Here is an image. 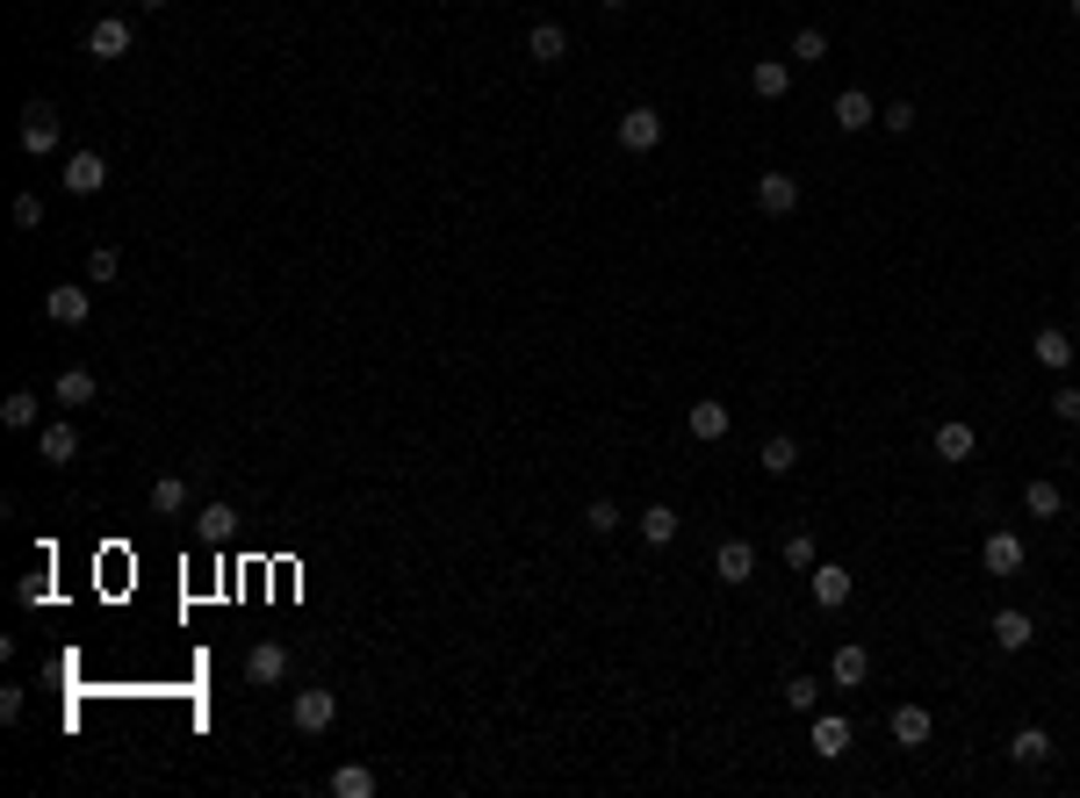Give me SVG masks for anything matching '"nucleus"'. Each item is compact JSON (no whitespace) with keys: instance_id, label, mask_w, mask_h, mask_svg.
I'll return each instance as SVG.
<instances>
[{"instance_id":"nucleus-1","label":"nucleus","mask_w":1080,"mask_h":798,"mask_svg":"<svg viewBox=\"0 0 1080 798\" xmlns=\"http://www.w3.org/2000/svg\"><path fill=\"white\" fill-rule=\"evenodd\" d=\"M58 137H66L58 109H51V101H29V109H22V151H29V159H51Z\"/></svg>"},{"instance_id":"nucleus-2","label":"nucleus","mask_w":1080,"mask_h":798,"mask_svg":"<svg viewBox=\"0 0 1080 798\" xmlns=\"http://www.w3.org/2000/svg\"><path fill=\"white\" fill-rule=\"evenodd\" d=\"M87 310H95V296H87V288H72V281L43 288V317H51L58 331H80V325H87Z\"/></svg>"},{"instance_id":"nucleus-3","label":"nucleus","mask_w":1080,"mask_h":798,"mask_svg":"<svg viewBox=\"0 0 1080 798\" xmlns=\"http://www.w3.org/2000/svg\"><path fill=\"white\" fill-rule=\"evenodd\" d=\"M288 719H296V734H331V719H339V690H296Z\"/></svg>"},{"instance_id":"nucleus-4","label":"nucleus","mask_w":1080,"mask_h":798,"mask_svg":"<svg viewBox=\"0 0 1080 798\" xmlns=\"http://www.w3.org/2000/svg\"><path fill=\"white\" fill-rule=\"evenodd\" d=\"M656 144H663V116L656 109H627V116H620V151L642 159V151H656Z\"/></svg>"},{"instance_id":"nucleus-5","label":"nucleus","mask_w":1080,"mask_h":798,"mask_svg":"<svg viewBox=\"0 0 1080 798\" xmlns=\"http://www.w3.org/2000/svg\"><path fill=\"white\" fill-rule=\"evenodd\" d=\"M756 209H764V217H793V209H800V180L793 173H756Z\"/></svg>"},{"instance_id":"nucleus-6","label":"nucleus","mask_w":1080,"mask_h":798,"mask_svg":"<svg viewBox=\"0 0 1080 798\" xmlns=\"http://www.w3.org/2000/svg\"><path fill=\"white\" fill-rule=\"evenodd\" d=\"M109 188V159L101 151H72L66 159V194H101Z\"/></svg>"},{"instance_id":"nucleus-7","label":"nucleus","mask_w":1080,"mask_h":798,"mask_svg":"<svg viewBox=\"0 0 1080 798\" xmlns=\"http://www.w3.org/2000/svg\"><path fill=\"white\" fill-rule=\"evenodd\" d=\"M713 576L742 590V582L756 576V547H750V540H721V547H713Z\"/></svg>"},{"instance_id":"nucleus-8","label":"nucleus","mask_w":1080,"mask_h":798,"mask_svg":"<svg viewBox=\"0 0 1080 798\" xmlns=\"http://www.w3.org/2000/svg\"><path fill=\"white\" fill-rule=\"evenodd\" d=\"M980 569H987V576H1015V569H1023V532H987Z\"/></svg>"},{"instance_id":"nucleus-9","label":"nucleus","mask_w":1080,"mask_h":798,"mask_svg":"<svg viewBox=\"0 0 1080 798\" xmlns=\"http://www.w3.org/2000/svg\"><path fill=\"white\" fill-rule=\"evenodd\" d=\"M123 51H130V22H123V14H101V22L87 29V58L109 66V58H123Z\"/></svg>"},{"instance_id":"nucleus-10","label":"nucleus","mask_w":1080,"mask_h":798,"mask_svg":"<svg viewBox=\"0 0 1080 798\" xmlns=\"http://www.w3.org/2000/svg\"><path fill=\"white\" fill-rule=\"evenodd\" d=\"M750 94L756 101H785V94H793V66H785V58H756V66H750Z\"/></svg>"},{"instance_id":"nucleus-11","label":"nucleus","mask_w":1080,"mask_h":798,"mask_svg":"<svg viewBox=\"0 0 1080 798\" xmlns=\"http://www.w3.org/2000/svg\"><path fill=\"white\" fill-rule=\"evenodd\" d=\"M1030 640H1038V626H1030V611L1001 605V611H994V648H1001V655H1023Z\"/></svg>"},{"instance_id":"nucleus-12","label":"nucleus","mask_w":1080,"mask_h":798,"mask_svg":"<svg viewBox=\"0 0 1080 798\" xmlns=\"http://www.w3.org/2000/svg\"><path fill=\"white\" fill-rule=\"evenodd\" d=\"M526 58H534V66H562V58H569V29H562V22H534V29H526Z\"/></svg>"},{"instance_id":"nucleus-13","label":"nucleus","mask_w":1080,"mask_h":798,"mask_svg":"<svg viewBox=\"0 0 1080 798\" xmlns=\"http://www.w3.org/2000/svg\"><path fill=\"white\" fill-rule=\"evenodd\" d=\"M872 122H879V109H872V94H864V87H843V94H835V130H843V137L872 130Z\"/></svg>"},{"instance_id":"nucleus-14","label":"nucleus","mask_w":1080,"mask_h":798,"mask_svg":"<svg viewBox=\"0 0 1080 798\" xmlns=\"http://www.w3.org/2000/svg\"><path fill=\"white\" fill-rule=\"evenodd\" d=\"M864 677H872V655H864L858 640H843V648L829 655V684H835V690H858Z\"/></svg>"},{"instance_id":"nucleus-15","label":"nucleus","mask_w":1080,"mask_h":798,"mask_svg":"<svg viewBox=\"0 0 1080 798\" xmlns=\"http://www.w3.org/2000/svg\"><path fill=\"white\" fill-rule=\"evenodd\" d=\"M886 727H893V741H901V748H922L937 734V719H930V705H893Z\"/></svg>"},{"instance_id":"nucleus-16","label":"nucleus","mask_w":1080,"mask_h":798,"mask_svg":"<svg viewBox=\"0 0 1080 798\" xmlns=\"http://www.w3.org/2000/svg\"><path fill=\"white\" fill-rule=\"evenodd\" d=\"M930 447H937V460H972V453H980V432H972L965 418H944Z\"/></svg>"},{"instance_id":"nucleus-17","label":"nucleus","mask_w":1080,"mask_h":798,"mask_svg":"<svg viewBox=\"0 0 1080 798\" xmlns=\"http://www.w3.org/2000/svg\"><path fill=\"white\" fill-rule=\"evenodd\" d=\"M807 741H814V756H821V762H835V756L850 748V719H835V712H814Z\"/></svg>"},{"instance_id":"nucleus-18","label":"nucleus","mask_w":1080,"mask_h":798,"mask_svg":"<svg viewBox=\"0 0 1080 798\" xmlns=\"http://www.w3.org/2000/svg\"><path fill=\"white\" fill-rule=\"evenodd\" d=\"M814 605L821 611H835V605H850V569H835V561H814Z\"/></svg>"},{"instance_id":"nucleus-19","label":"nucleus","mask_w":1080,"mask_h":798,"mask_svg":"<svg viewBox=\"0 0 1080 798\" xmlns=\"http://www.w3.org/2000/svg\"><path fill=\"white\" fill-rule=\"evenodd\" d=\"M51 396H58V403H66V410H87V403H95V396H101V381L87 375V367H66V375L51 381Z\"/></svg>"},{"instance_id":"nucleus-20","label":"nucleus","mask_w":1080,"mask_h":798,"mask_svg":"<svg viewBox=\"0 0 1080 798\" xmlns=\"http://www.w3.org/2000/svg\"><path fill=\"white\" fill-rule=\"evenodd\" d=\"M72 453H80V432H72V425H43V432H37V460H43V468H66Z\"/></svg>"},{"instance_id":"nucleus-21","label":"nucleus","mask_w":1080,"mask_h":798,"mask_svg":"<svg viewBox=\"0 0 1080 798\" xmlns=\"http://www.w3.org/2000/svg\"><path fill=\"white\" fill-rule=\"evenodd\" d=\"M684 425H692V439H727L735 410H727V403H713V396H698V403H692V418H684Z\"/></svg>"},{"instance_id":"nucleus-22","label":"nucleus","mask_w":1080,"mask_h":798,"mask_svg":"<svg viewBox=\"0 0 1080 798\" xmlns=\"http://www.w3.org/2000/svg\"><path fill=\"white\" fill-rule=\"evenodd\" d=\"M246 677L252 684H281L288 677V648H281V640H260V648L246 655Z\"/></svg>"},{"instance_id":"nucleus-23","label":"nucleus","mask_w":1080,"mask_h":798,"mask_svg":"<svg viewBox=\"0 0 1080 798\" xmlns=\"http://www.w3.org/2000/svg\"><path fill=\"white\" fill-rule=\"evenodd\" d=\"M238 532V511L231 503H202V518H195V540H209V547H224Z\"/></svg>"},{"instance_id":"nucleus-24","label":"nucleus","mask_w":1080,"mask_h":798,"mask_svg":"<svg viewBox=\"0 0 1080 798\" xmlns=\"http://www.w3.org/2000/svg\"><path fill=\"white\" fill-rule=\"evenodd\" d=\"M37 403H43L37 389H8L0 396V425H8V432H29V425H37Z\"/></svg>"},{"instance_id":"nucleus-25","label":"nucleus","mask_w":1080,"mask_h":798,"mask_svg":"<svg viewBox=\"0 0 1080 798\" xmlns=\"http://www.w3.org/2000/svg\"><path fill=\"white\" fill-rule=\"evenodd\" d=\"M1030 352H1038L1044 367H1059V375H1067V367H1073V339H1067V331H1059V325H1044L1038 339H1030Z\"/></svg>"},{"instance_id":"nucleus-26","label":"nucleus","mask_w":1080,"mask_h":798,"mask_svg":"<svg viewBox=\"0 0 1080 798\" xmlns=\"http://www.w3.org/2000/svg\"><path fill=\"white\" fill-rule=\"evenodd\" d=\"M331 798H375V770L368 762H339L331 770Z\"/></svg>"},{"instance_id":"nucleus-27","label":"nucleus","mask_w":1080,"mask_h":798,"mask_svg":"<svg viewBox=\"0 0 1080 798\" xmlns=\"http://www.w3.org/2000/svg\"><path fill=\"white\" fill-rule=\"evenodd\" d=\"M634 526H642V540H648V547H671V540H677V511H671V503H648V511L634 518Z\"/></svg>"},{"instance_id":"nucleus-28","label":"nucleus","mask_w":1080,"mask_h":798,"mask_svg":"<svg viewBox=\"0 0 1080 798\" xmlns=\"http://www.w3.org/2000/svg\"><path fill=\"white\" fill-rule=\"evenodd\" d=\"M1009 756H1015V762H1030V770H1038V762H1052V734H1044V727H1015Z\"/></svg>"},{"instance_id":"nucleus-29","label":"nucleus","mask_w":1080,"mask_h":798,"mask_svg":"<svg viewBox=\"0 0 1080 798\" xmlns=\"http://www.w3.org/2000/svg\"><path fill=\"white\" fill-rule=\"evenodd\" d=\"M151 511L180 518V511H188V482H180V475H159V482H151Z\"/></svg>"},{"instance_id":"nucleus-30","label":"nucleus","mask_w":1080,"mask_h":798,"mask_svg":"<svg viewBox=\"0 0 1080 798\" xmlns=\"http://www.w3.org/2000/svg\"><path fill=\"white\" fill-rule=\"evenodd\" d=\"M1023 511H1030V518H1059V511H1067V497H1059V482H1044V475H1038V482L1023 489Z\"/></svg>"},{"instance_id":"nucleus-31","label":"nucleus","mask_w":1080,"mask_h":798,"mask_svg":"<svg viewBox=\"0 0 1080 798\" xmlns=\"http://www.w3.org/2000/svg\"><path fill=\"white\" fill-rule=\"evenodd\" d=\"M756 460H764V475H793L800 468V447H793V439H764V453H756Z\"/></svg>"},{"instance_id":"nucleus-32","label":"nucleus","mask_w":1080,"mask_h":798,"mask_svg":"<svg viewBox=\"0 0 1080 798\" xmlns=\"http://www.w3.org/2000/svg\"><path fill=\"white\" fill-rule=\"evenodd\" d=\"M785 705H793L800 719H814L821 712V684L814 677H785Z\"/></svg>"},{"instance_id":"nucleus-33","label":"nucleus","mask_w":1080,"mask_h":798,"mask_svg":"<svg viewBox=\"0 0 1080 798\" xmlns=\"http://www.w3.org/2000/svg\"><path fill=\"white\" fill-rule=\"evenodd\" d=\"M116 273H123V259H116L109 245H95V252H87V281H95V288H109Z\"/></svg>"},{"instance_id":"nucleus-34","label":"nucleus","mask_w":1080,"mask_h":798,"mask_svg":"<svg viewBox=\"0 0 1080 798\" xmlns=\"http://www.w3.org/2000/svg\"><path fill=\"white\" fill-rule=\"evenodd\" d=\"M814 561H821L814 532H785V569H814Z\"/></svg>"},{"instance_id":"nucleus-35","label":"nucleus","mask_w":1080,"mask_h":798,"mask_svg":"<svg viewBox=\"0 0 1080 798\" xmlns=\"http://www.w3.org/2000/svg\"><path fill=\"white\" fill-rule=\"evenodd\" d=\"M821 58H829V37H821V29H800V37H793V66H821Z\"/></svg>"},{"instance_id":"nucleus-36","label":"nucleus","mask_w":1080,"mask_h":798,"mask_svg":"<svg viewBox=\"0 0 1080 798\" xmlns=\"http://www.w3.org/2000/svg\"><path fill=\"white\" fill-rule=\"evenodd\" d=\"M584 526H591V532H620V503H613V497H591V503H584Z\"/></svg>"},{"instance_id":"nucleus-37","label":"nucleus","mask_w":1080,"mask_h":798,"mask_svg":"<svg viewBox=\"0 0 1080 798\" xmlns=\"http://www.w3.org/2000/svg\"><path fill=\"white\" fill-rule=\"evenodd\" d=\"M879 122H886L893 137H908V130H915V101H893V109H879Z\"/></svg>"},{"instance_id":"nucleus-38","label":"nucleus","mask_w":1080,"mask_h":798,"mask_svg":"<svg viewBox=\"0 0 1080 798\" xmlns=\"http://www.w3.org/2000/svg\"><path fill=\"white\" fill-rule=\"evenodd\" d=\"M1052 418H1059V425H1080V389H1073V381L1052 396Z\"/></svg>"},{"instance_id":"nucleus-39","label":"nucleus","mask_w":1080,"mask_h":798,"mask_svg":"<svg viewBox=\"0 0 1080 798\" xmlns=\"http://www.w3.org/2000/svg\"><path fill=\"white\" fill-rule=\"evenodd\" d=\"M43 223V202L37 194H14V230H37Z\"/></svg>"},{"instance_id":"nucleus-40","label":"nucleus","mask_w":1080,"mask_h":798,"mask_svg":"<svg viewBox=\"0 0 1080 798\" xmlns=\"http://www.w3.org/2000/svg\"><path fill=\"white\" fill-rule=\"evenodd\" d=\"M14 597H22V605H43V597H51V576H22V582H14Z\"/></svg>"},{"instance_id":"nucleus-41","label":"nucleus","mask_w":1080,"mask_h":798,"mask_svg":"<svg viewBox=\"0 0 1080 798\" xmlns=\"http://www.w3.org/2000/svg\"><path fill=\"white\" fill-rule=\"evenodd\" d=\"M137 8H151V14H159V8H166V0H137Z\"/></svg>"},{"instance_id":"nucleus-42","label":"nucleus","mask_w":1080,"mask_h":798,"mask_svg":"<svg viewBox=\"0 0 1080 798\" xmlns=\"http://www.w3.org/2000/svg\"><path fill=\"white\" fill-rule=\"evenodd\" d=\"M598 8H627V0H598Z\"/></svg>"},{"instance_id":"nucleus-43","label":"nucleus","mask_w":1080,"mask_h":798,"mask_svg":"<svg viewBox=\"0 0 1080 798\" xmlns=\"http://www.w3.org/2000/svg\"><path fill=\"white\" fill-rule=\"evenodd\" d=\"M1067 8H1073V22H1080V0H1067Z\"/></svg>"}]
</instances>
